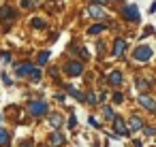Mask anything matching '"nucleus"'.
<instances>
[{"label": "nucleus", "instance_id": "obj_15", "mask_svg": "<svg viewBox=\"0 0 156 147\" xmlns=\"http://www.w3.org/2000/svg\"><path fill=\"white\" fill-rule=\"evenodd\" d=\"M66 92H69V94H71V96H75V98H77V100H79V102H83V96H81V94H79V92H77V90H73V87H66Z\"/></svg>", "mask_w": 156, "mask_h": 147}, {"label": "nucleus", "instance_id": "obj_16", "mask_svg": "<svg viewBox=\"0 0 156 147\" xmlns=\"http://www.w3.org/2000/svg\"><path fill=\"white\" fill-rule=\"evenodd\" d=\"M130 128H133V130H139V128H141L139 117H130Z\"/></svg>", "mask_w": 156, "mask_h": 147}, {"label": "nucleus", "instance_id": "obj_8", "mask_svg": "<svg viewBox=\"0 0 156 147\" xmlns=\"http://www.w3.org/2000/svg\"><path fill=\"white\" fill-rule=\"evenodd\" d=\"M66 73H69V75H81V64H79V62L66 64Z\"/></svg>", "mask_w": 156, "mask_h": 147}, {"label": "nucleus", "instance_id": "obj_28", "mask_svg": "<svg viewBox=\"0 0 156 147\" xmlns=\"http://www.w3.org/2000/svg\"><path fill=\"white\" fill-rule=\"evenodd\" d=\"M30 145H32V143H30V141H26V143H24L22 147H30Z\"/></svg>", "mask_w": 156, "mask_h": 147}, {"label": "nucleus", "instance_id": "obj_20", "mask_svg": "<svg viewBox=\"0 0 156 147\" xmlns=\"http://www.w3.org/2000/svg\"><path fill=\"white\" fill-rule=\"evenodd\" d=\"M0 60H2V62H9V60H11V53H9V51H2V53H0Z\"/></svg>", "mask_w": 156, "mask_h": 147}, {"label": "nucleus", "instance_id": "obj_23", "mask_svg": "<svg viewBox=\"0 0 156 147\" xmlns=\"http://www.w3.org/2000/svg\"><path fill=\"white\" fill-rule=\"evenodd\" d=\"M69 126H71V128H75V126H77V117H75V115H71V121H69Z\"/></svg>", "mask_w": 156, "mask_h": 147}, {"label": "nucleus", "instance_id": "obj_4", "mask_svg": "<svg viewBox=\"0 0 156 147\" xmlns=\"http://www.w3.org/2000/svg\"><path fill=\"white\" fill-rule=\"evenodd\" d=\"M124 17L130 19V22H137V19H139V11H137V7H133V5L126 7V9H124Z\"/></svg>", "mask_w": 156, "mask_h": 147}, {"label": "nucleus", "instance_id": "obj_3", "mask_svg": "<svg viewBox=\"0 0 156 147\" xmlns=\"http://www.w3.org/2000/svg\"><path fill=\"white\" fill-rule=\"evenodd\" d=\"M113 126H115V132H118V134L128 136V128H126V124H124L122 117H113Z\"/></svg>", "mask_w": 156, "mask_h": 147}, {"label": "nucleus", "instance_id": "obj_22", "mask_svg": "<svg viewBox=\"0 0 156 147\" xmlns=\"http://www.w3.org/2000/svg\"><path fill=\"white\" fill-rule=\"evenodd\" d=\"M103 113H105V117H109V119H113V111H111L109 107H105V109H103Z\"/></svg>", "mask_w": 156, "mask_h": 147}, {"label": "nucleus", "instance_id": "obj_9", "mask_svg": "<svg viewBox=\"0 0 156 147\" xmlns=\"http://www.w3.org/2000/svg\"><path fill=\"white\" fill-rule=\"evenodd\" d=\"M109 81H111L113 85H120V83H122V73H120V70H113V73L109 75Z\"/></svg>", "mask_w": 156, "mask_h": 147}, {"label": "nucleus", "instance_id": "obj_10", "mask_svg": "<svg viewBox=\"0 0 156 147\" xmlns=\"http://www.w3.org/2000/svg\"><path fill=\"white\" fill-rule=\"evenodd\" d=\"M15 13H13V9L11 7H5V9H0V17H2V19H11Z\"/></svg>", "mask_w": 156, "mask_h": 147}, {"label": "nucleus", "instance_id": "obj_5", "mask_svg": "<svg viewBox=\"0 0 156 147\" xmlns=\"http://www.w3.org/2000/svg\"><path fill=\"white\" fill-rule=\"evenodd\" d=\"M139 104L145 107V109H150V111H156V100L150 98V96H141V98H139Z\"/></svg>", "mask_w": 156, "mask_h": 147}, {"label": "nucleus", "instance_id": "obj_14", "mask_svg": "<svg viewBox=\"0 0 156 147\" xmlns=\"http://www.w3.org/2000/svg\"><path fill=\"white\" fill-rule=\"evenodd\" d=\"M9 143V132L0 128V145H7Z\"/></svg>", "mask_w": 156, "mask_h": 147}, {"label": "nucleus", "instance_id": "obj_25", "mask_svg": "<svg viewBox=\"0 0 156 147\" xmlns=\"http://www.w3.org/2000/svg\"><path fill=\"white\" fill-rule=\"evenodd\" d=\"M113 100L115 102H122V94H113Z\"/></svg>", "mask_w": 156, "mask_h": 147}, {"label": "nucleus", "instance_id": "obj_24", "mask_svg": "<svg viewBox=\"0 0 156 147\" xmlns=\"http://www.w3.org/2000/svg\"><path fill=\"white\" fill-rule=\"evenodd\" d=\"M2 81H5V83H7V85H11V79H9V77H7V73H2Z\"/></svg>", "mask_w": 156, "mask_h": 147}, {"label": "nucleus", "instance_id": "obj_18", "mask_svg": "<svg viewBox=\"0 0 156 147\" xmlns=\"http://www.w3.org/2000/svg\"><path fill=\"white\" fill-rule=\"evenodd\" d=\"M105 30V26H92L90 28V34H98V32H103Z\"/></svg>", "mask_w": 156, "mask_h": 147}, {"label": "nucleus", "instance_id": "obj_2", "mask_svg": "<svg viewBox=\"0 0 156 147\" xmlns=\"http://www.w3.org/2000/svg\"><path fill=\"white\" fill-rule=\"evenodd\" d=\"M133 56H135V60H150L152 58V49L150 47H137Z\"/></svg>", "mask_w": 156, "mask_h": 147}, {"label": "nucleus", "instance_id": "obj_12", "mask_svg": "<svg viewBox=\"0 0 156 147\" xmlns=\"http://www.w3.org/2000/svg\"><path fill=\"white\" fill-rule=\"evenodd\" d=\"M90 15H92V17H96V19H103V17H105V13H103L98 7H90Z\"/></svg>", "mask_w": 156, "mask_h": 147}, {"label": "nucleus", "instance_id": "obj_7", "mask_svg": "<svg viewBox=\"0 0 156 147\" xmlns=\"http://www.w3.org/2000/svg\"><path fill=\"white\" fill-rule=\"evenodd\" d=\"M124 49H126V41H124V39H118L115 45H113V53H115V56H122Z\"/></svg>", "mask_w": 156, "mask_h": 147}, {"label": "nucleus", "instance_id": "obj_13", "mask_svg": "<svg viewBox=\"0 0 156 147\" xmlns=\"http://www.w3.org/2000/svg\"><path fill=\"white\" fill-rule=\"evenodd\" d=\"M49 124H51L54 128H60V126H62V117H60V115H51V117H49Z\"/></svg>", "mask_w": 156, "mask_h": 147}, {"label": "nucleus", "instance_id": "obj_27", "mask_svg": "<svg viewBox=\"0 0 156 147\" xmlns=\"http://www.w3.org/2000/svg\"><path fill=\"white\" fill-rule=\"evenodd\" d=\"M92 2H96V5H105L107 0H92Z\"/></svg>", "mask_w": 156, "mask_h": 147}, {"label": "nucleus", "instance_id": "obj_11", "mask_svg": "<svg viewBox=\"0 0 156 147\" xmlns=\"http://www.w3.org/2000/svg\"><path fill=\"white\" fill-rule=\"evenodd\" d=\"M49 141H51V145H62V143H64V136H62L60 132H54Z\"/></svg>", "mask_w": 156, "mask_h": 147}, {"label": "nucleus", "instance_id": "obj_29", "mask_svg": "<svg viewBox=\"0 0 156 147\" xmlns=\"http://www.w3.org/2000/svg\"><path fill=\"white\" fill-rule=\"evenodd\" d=\"M0 119H2V115H0Z\"/></svg>", "mask_w": 156, "mask_h": 147}, {"label": "nucleus", "instance_id": "obj_26", "mask_svg": "<svg viewBox=\"0 0 156 147\" xmlns=\"http://www.w3.org/2000/svg\"><path fill=\"white\" fill-rule=\"evenodd\" d=\"M90 126H94V128H98V121H96L94 117H90Z\"/></svg>", "mask_w": 156, "mask_h": 147}, {"label": "nucleus", "instance_id": "obj_19", "mask_svg": "<svg viewBox=\"0 0 156 147\" xmlns=\"http://www.w3.org/2000/svg\"><path fill=\"white\" fill-rule=\"evenodd\" d=\"M30 79H34V81H37V79H41V70H39V68H32V73H30Z\"/></svg>", "mask_w": 156, "mask_h": 147}, {"label": "nucleus", "instance_id": "obj_21", "mask_svg": "<svg viewBox=\"0 0 156 147\" xmlns=\"http://www.w3.org/2000/svg\"><path fill=\"white\" fill-rule=\"evenodd\" d=\"M32 26H34V28H43L45 22H43V19H32Z\"/></svg>", "mask_w": 156, "mask_h": 147}, {"label": "nucleus", "instance_id": "obj_17", "mask_svg": "<svg viewBox=\"0 0 156 147\" xmlns=\"http://www.w3.org/2000/svg\"><path fill=\"white\" fill-rule=\"evenodd\" d=\"M49 60V51H43V53H39V64H43V62H47Z\"/></svg>", "mask_w": 156, "mask_h": 147}, {"label": "nucleus", "instance_id": "obj_6", "mask_svg": "<svg viewBox=\"0 0 156 147\" xmlns=\"http://www.w3.org/2000/svg\"><path fill=\"white\" fill-rule=\"evenodd\" d=\"M30 73H32V64H20L15 70L17 77H30Z\"/></svg>", "mask_w": 156, "mask_h": 147}, {"label": "nucleus", "instance_id": "obj_1", "mask_svg": "<svg viewBox=\"0 0 156 147\" xmlns=\"http://www.w3.org/2000/svg\"><path fill=\"white\" fill-rule=\"evenodd\" d=\"M28 111H30L32 115H43V113H47V102H43V100H34V102L28 104Z\"/></svg>", "mask_w": 156, "mask_h": 147}]
</instances>
